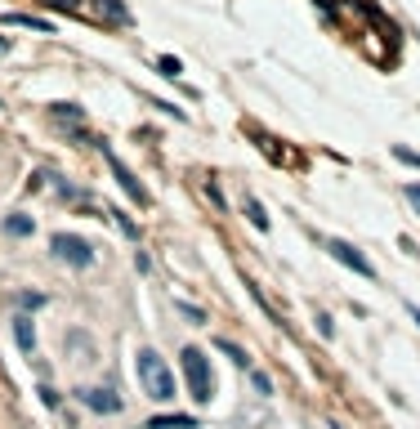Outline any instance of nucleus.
<instances>
[{"label":"nucleus","mask_w":420,"mask_h":429,"mask_svg":"<svg viewBox=\"0 0 420 429\" xmlns=\"http://www.w3.org/2000/svg\"><path fill=\"white\" fill-rule=\"evenodd\" d=\"M135 376H139L143 394H148L152 403H170V398H175V371L166 367V358H161L157 349H139L135 354Z\"/></svg>","instance_id":"nucleus-1"},{"label":"nucleus","mask_w":420,"mask_h":429,"mask_svg":"<svg viewBox=\"0 0 420 429\" xmlns=\"http://www.w3.org/2000/svg\"><path fill=\"white\" fill-rule=\"evenodd\" d=\"M179 362H184V380H188L193 403H210V398H215V371H210L206 354H202V349H184Z\"/></svg>","instance_id":"nucleus-2"},{"label":"nucleus","mask_w":420,"mask_h":429,"mask_svg":"<svg viewBox=\"0 0 420 429\" xmlns=\"http://www.w3.org/2000/svg\"><path fill=\"white\" fill-rule=\"evenodd\" d=\"M54 255H59L63 264H76V269H90L94 264V251L85 237H72V233H59L54 237Z\"/></svg>","instance_id":"nucleus-3"},{"label":"nucleus","mask_w":420,"mask_h":429,"mask_svg":"<svg viewBox=\"0 0 420 429\" xmlns=\"http://www.w3.org/2000/svg\"><path fill=\"white\" fill-rule=\"evenodd\" d=\"M327 251L336 255V260L345 264V269H353V273H358V278H376V264H371L367 255L358 251V246H349V242H327Z\"/></svg>","instance_id":"nucleus-4"},{"label":"nucleus","mask_w":420,"mask_h":429,"mask_svg":"<svg viewBox=\"0 0 420 429\" xmlns=\"http://www.w3.org/2000/svg\"><path fill=\"white\" fill-rule=\"evenodd\" d=\"M76 398H81L90 412H99V416H117L121 412V398L112 394V389H76Z\"/></svg>","instance_id":"nucleus-5"},{"label":"nucleus","mask_w":420,"mask_h":429,"mask_svg":"<svg viewBox=\"0 0 420 429\" xmlns=\"http://www.w3.org/2000/svg\"><path fill=\"white\" fill-rule=\"evenodd\" d=\"M108 161H112V170H117V179H121V188H126V197H130V202H148V193H143V184H139V179L135 175H130V170L126 166H121V161L117 157H112V152H108Z\"/></svg>","instance_id":"nucleus-6"},{"label":"nucleus","mask_w":420,"mask_h":429,"mask_svg":"<svg viewBox=\"0 0 420 429\" xmlns=\"http://www.w3.org/2000/svg\"><path fill=\"white\" fill-rule=\"evenodd\" d=\"M14 340H18V349H23V354H32V349H36V327H32V318H23V313L14 318Z\"/></svg>","instance_id":"nucleus-7"},{"label":"nucleus","mask_w":420,"mask_h":429,"mask_svg":"<svg viewBox=\"0 0 420 429\" xmlns=\"http://www.w3.org/2000/svg\"><path fill=\"white\" fill-rule=\"evenodd\" d=\"M143 429H197L193 416H152V421H143Z\"/></svg>","instance_id":"nucleus-8"},{"label":"nucleus","mask_w":420,"mask_h":429,"mask_svg":"<svg viewBox=\"0 0 420 429\" xmlns=\"http://www.w3.org/2000/svg\"><path fill=\"white\" fill-rule=\"evenodd\" d=\"M5 23H14V27H32V32H50V23H45V18H36V14H9Z\"/></svg>","instance_id":"nucleus-9"},{"label":"nucleus","mask_w":420,"mask_h":429,"mask_svg":"<svg viewBox=\"0 0 420 429\" xmlns=\"http://www.w3.org/2000/svg\"><path fill=\"white\" fill-rule=\"evenodd\" d=\"M5 233L9 237H32V219H27V215H9L5 219Z\"/></svg>","instance_id":"nucleus-10"},{"label":"nucleus","mask_w":420,"mask_h":429,"mask_svg":"<svg viewBox=\"0 0 420 429\" xmlns=\"http://www.w3.org/2000/svg\"><path fill=\"white\" fill-rule=\"evenodd\" d=\"M246 215H251V224L260 228V233H269V215H264V206H260V202H246Z\"/></svg>","instance_id":"nucleus-11"},{"label":"nucleus","mask_w":420,"mask_h":429,"mask_svg":"<svg viewBox=\"0 0 420 429\" xmlns=\"http://www.w3.org/2000/svg\"><path fill=\"white\" fill-rule=\"evenodd\" d=\"M157 68H161V76H170V81H175V76L184 72V63H179V59H170V54H166V59H157Z\"/></svg>","instance_id":"nucleus-12"},{"label":"nucleus","mask_w":420,"mask_h":429,"mask_svg":"<svg viewBox=\"0 0 420 429\" xmlns=\"http://www.w3.org/2000/svg\"><path fill=\"white\" fill-rule=\"evenodd\" d=\"M251 380H255V389H260V394H273V380L264 376V371H251Z\"/></svg>","instance_id":"nucleus-13"},{"label":"nucleus","mask_w":420,"mask_h":429,"mask_svg":"<svg viewBox=\"0 0 420 429\" xmlns=\"http://www.w3.org/2000/svg\"><path fill=\"white\" fill-rule=\"evenodd\" d=\"M219 349H224V354L233 358V362H242V367H246V354H242V349H237V345H228V340H219Z\"/></svg>","instance_id":"nucleus-14"},{"label":"nucleus","mask_w":420,"mask_h":429,"mask_svg":"<svg viewBox=\"0 0 420 429\" xmlns=\"http://www.w3.org/2000/svg\"><path fill=\"white\" fill-rule=\"evenodd\" d=\"M394 157H398V161H407V166H416V170H420V157H416L412 148H394Z\"/></svg>","instance_id":"nucleus-15"},{"label":"nucleus","mask_w":420,"mask_h":429,"mask_svg":"<svg viewBox=\"0 0 420 429\" xmlns=\"http://www.w3.org/2000/svg\"><path fill=\"white\" fill-rule=\"evenodd\" d=\"M45 5H54V9H68V14H81V0H45Z\"/></svg>","instance_id":"nucleus-16"},{"label":"nucleus","mask_w":420,"mask_h":429,"mask_svg":"<svg viewBox=\"0 0 420 429\" xmlns=\"http://www.w3.org/2000/svg\"><path fill=\"white\" fill-rule=\"evenodd\" d=\"M18 304H23V309H41L45 295H18Z\"/></svg>","instance_id":"nucleus-17"},{"label":"nucleus","mask_w":420,"mask_h":429,"mask_svg":"<svg viewBox=\"0 0 420 429\" xmlns=\"http://www.w3.org/2000/svg\"><path fill=\"white\" fill-rule=\"evenodd\" d=\"M403 193H407V202H412V206H416V211H420V184H407V188H403Z\"/></svg>","instance_id":"nucleus-18"},{"label":"nucleus","mask_w":420,"mask_h":429,"mask_svg":"<svg viewBox=\"0 0 420 429\" xmlns=\"http://www.w3.org/2000/svg\"><path fill=\"white\" fill-rule=\"evenodd\" d=\"M412 318H416V322H420V309H416V304H412Z\"/></svg>","instance_id":"nucleus-19"},{"label":"nucleus","mask_w":420,"mask_h":429,"mask_svg":"<svg viewBox=\"0 0 420 429\" xmlns=\"http://www.w3.org/2000/svg\"><path fill=\"white\" fill-rule=\"evenodd\" d=\"M0 50H9V41H5V36H0Z\"/></svg>","instance_id":"nucleus-20"},{"label":"nucleus","mask_w":420,"mask_h":429,"mask_svg":"<svg viewBox=\"0 0 420 429\" xmlns=\"http://www.w3.org/2000/svg\"><path fill=\"white\" fill-rule=\"evenodd\" d=\"M331 429H340V425H331Z\"/></svg>","instance_id":"nucleus-21"}]
</instances>
